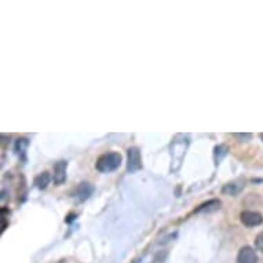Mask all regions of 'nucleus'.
<instances>
[{
    "label": "nucleus",
    "instance_id": "obj_1",
    "mask_svg": "<svg viewBox=\"0 0 263 263\" xmlns=\"http://www.w3.org/2000/svg\"><path fill=\"white\" fill-rule=\"evenodd\" d=\"M121 161H123V157L120 153L109 151V153L102 154L99 159L96 160L95 168L102 174H108V172H112L114 169H117L121 166Z\"/></svg>",
    "mask_w": 263,
    "mask_h": 263
},
{
    "label": "nucleus",
    "instance_id": "obj_2",
    "mask_svg": "<svg viewBox=\"0 0 263 263\" xmlns=\"http://www.w3.org/2000/svg\"><path fill=\"white\" fill-rule=\"evenodd\" d=\"M128 161L127 169L130 172H135L142 168V160H141V151L138 148H130L127 150Z\"/></svg>",
    "mask_w": 263,
    "mask_h": 263
},
{
    "label": "nucleus",
    "instance_id": "obj_3",
    "mask_svg": "<svg viewBox=\"0 0 263 263\" xmlns=\"http://www.w3.org/2000/svg\"><path fill=\"white\" fill-rule=\"evenodd\" d=\"M240 221L247 227H254V226H259L262 224L263 216L259 212H255V211H244L240 215Z\"/></svg>",
    "mask_w": 263,
    "mask_h": 263
},
{
    "label": "nucleus",
    "instance_id": "obj_4",
    "mask_svg": "<svg viewBox=\"0 0 263 263\" xmlns=\"http://www.w3.org/2000/svg\"><path fill=\"white\" fill-rule=\"evenodd\" d=\"M94 191V186L93 185L87 184V182H81V184L73 190L72 197L77 201H86V200L93 194Z\"/></svg>",
    "mask_w": 263,
    "mask_h": 263
},
{
    "label": "nucleus",
    "instance_id": "obj_5",
    "mask_svg": "<svg viewBox=\"0 0 263 263\" xmlns=\"http://www.w3.org/2000/svg\"><path fill=\"white\" fill-rule=\"evenodd\" d=\"M258 262V255L255 249L251 247H243L240 249L237 255V263H256Z\"/></svg>",
    "mask_w": 263,
    "mask_h": 263
},
{
    "label": "nucleus",
    "instance_id": "obj_6",
    "mask_svg": "<svg viewBox=\"0 0 263 263\" xmlns=\"http://www.w3.org/2000/svg\"><path fill=\"white\" fill-rule=\"evenodd\" d=\"M66 168H68V163L66 161H58L54 166V174H53V179L56 185L64 184L66 181Z\"/></svg>",
    "mask_w": 263,
    "mask_h": 263
},
{
    "label": "nucleus",
    "instance_id": "obj_7",
    "mask_svg": "<svg viewBox=\"0 0 263 263\" xmlns=\"http://www.w3.org/2000/svg\"><path fill=\"white\" fill-rule=\"evenodd\" d=\"M244 189V182L243 181H234L230 184H226L222 189L224 194H229V196H236L240 191Z\"/></svg>",
    "mask_w": 263,
    "mask_h": 263
},
{
    "label": "nucleus",
    "instance_id": "obj_8",
    "mask_svg": "<svg viewBox=\"0 0 263 263\" xmlns=\"http://www.w3.org/2000/svg\"><path fill=\"white\" fill-rule=\"evenodd\" d=\"M33 182H35L38 189H46L47 185L51 182V175H50V172H41L35 178Z\"/></svg>",
    "mask_w": 263,
    "mask_h": 263
},
{
    "label": "nucleus",
    "instance_id": "obj_9",
    "mask_svg": "<svg viewBox=\"0 0 263 263\" xmlns=\"http://www.w3.org/2000/svg\"><path fill=\"white\" fill-rule=\"evenodd\" d=\"M221 207V201L219 200H209L208 203H204V204H201L197 209H196V212H209V211H216V209H219Z\"/></svg>",
    "mask_w": 263,
    "mask_h": 263
},
{
    "label": "nucleus",
    "instance_id": "obj_10",
    "mask_svg": "<svg viewBox=\"0 0 263 263\" xmlns=\"http://www.w3.org/2000/svg\"><path fill=\"white\" fill-rule=\"evenodd\" d=\"M29 145L28 142V139H25V138H21V139H17V144H16V151L18 153H21V151H24V149Z\"/></svg>",
    "mask_w": 263,
    "mask_h": 263
},
{
    "label": "nucleus",
    "instance_id": "obj_11",
    "mask_svg": "<svg viewBox=\"0 0 263 263\" xmlns=\"http://www.w3.org/2000/svg\"><path fill=\"white\" fill-rule=\"evenodd\" d=\"M226 146H216L215 148V160L216 161H219V160L222 159L224 156H226Z\"/></svg>",
    "mask_w": 263,
    "mask_h": 263
},
{
    "label": "nucleus",
    "instance_id": "obj_12",
    "mask_svg": "<svg viewBox=\"0 0 263 263\" xmlns=\"http://www.w3.org/2000/svg\"><path fill=\"white\" fill-rule=\"evenodd\" d=\"M255 245L259 251H262L263 252V231L258 234V237H256V240H255Z\"/></svg>",
    "mask_w": 263,
    "mask_h": 263
},
{
    "label": "nucleus",
    "instance_id": "obj_13",
    "mask_svg": "<svg viewBox=\"0 0 263 263\" xmlns=\"http://www.w3.org/2000/svg\"><path fill=\"white\" fill-rule=\"evenodd\" d=\"M234 138H237V139H241L243 142H245L248 139H251L252 138V134H233Z\"/></svg>",
    "mask_w": 263,
    "mask_h": 263
},
{
    "label": "nucleus",
    "instance_id": "obj_14",
    "mask_svg": "<svg viewBox=\"0 0 263 263\" xmlns=\"http://www.w3.org/2000/svg\"><path fill=\"white\" fill-rule=\"evenodd\" d=\"M261 139H262V141H263V134H261Z\"/></svg>",
    "mask_w": 263,
    "mask_h": 263
}]
</instances>
